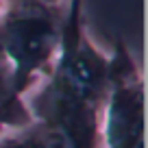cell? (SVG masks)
Returning <instances> with one entry per match:
<instances>
[{
  "instance_id": "obj_2",
  "label": "cell",
  "mask_w": 148,
  "mask_h": 148,
  "mask_svg": "<svg viewBox=\"0 0 148 148\" xmlns=\"http://www.w3.org/2000/svg\"><path fill=\"white\" fill-rule=\"evenodd\" d=\"M105 81V65L89 50H74L61 65V89L79 100L94 98Z\"/></svg>"
},
{
  "instance_id": "obj_3",
  "label": "cell",
  "mask_w": 148,
  "mask_h": 148,
  "mask_svg": "<svg viewBox=\"0 0 148 148\" xmlns=\"http://www.w3.org/2000/svg\"><path fill=\"white\" fill-rule=\"evenodd\" d=\"M42 148H76L72 135L61 126H50L42 135Z\"/></svg>"
},
{
  "instance_id": "obj_1",
  "label": "cell",
  "mask_w": 148,
  "mask_h": 148,
  "mask_svg": "<svg viewBox=\"0 0 148 148\" xmlns=\"http://www.w3.org/2000/svg\"><path fill=\"white\" fill-rule=\"evenodd\" d=\"M57 42V22L44 2H26L0 24V52L20 70L48 59Z\"/></svg>"
},
{
  "instance_id": "obj_4",
  "label": "cell",
  "mask_w": 148,
  "mask_h": 148,
  "mask_svg": "<svg viewBox=\"0 0 148 148\" xmlns=\"http://www.w3.org/2000/svg\"><path fill=\"white\" fill-rule=\"evenodd\" d=\"M22 5H26V2H44V0H20Z\"/></svg>"
}]
</instances>
